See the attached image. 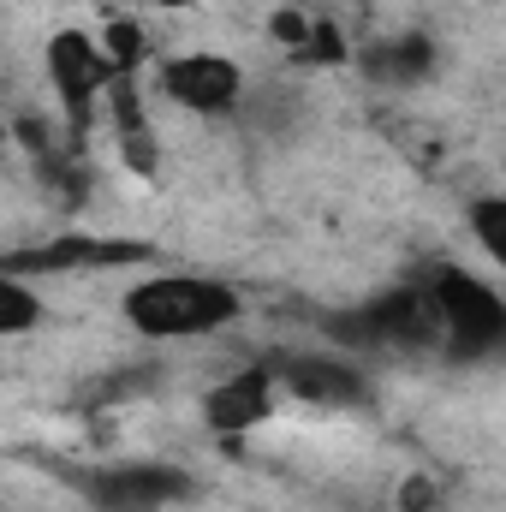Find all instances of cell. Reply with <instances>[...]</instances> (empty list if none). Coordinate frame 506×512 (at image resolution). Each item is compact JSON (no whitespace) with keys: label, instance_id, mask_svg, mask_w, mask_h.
Here are the masks:
<instances>
[{"label":"cell","instance_id":"1","mask_svg":"<svg viewBox=\"0 0 506 512\" xmlns=\"http://www.w3.org/2000/svg\"><path fill=\"white\" fill-rule=\"evenodd\" d=\"M120 310H126V328L143 340H203L233 328L245 316V298L209 274H149L120 298Z\"/></svg>","mask_w":506,"mask_h":512},{"label":"cell","instance_id":"2","mask_svg":"<svg viewBox=\"0 0 506 512\" xmlns=\"http://www.w3.org/2000/svg\"><path fill=\"white\" fill-rule=\"evenodd\" d=\"M423 292H429L435 328H447L453 358H489V352H501L506 298L483 280V274H471V268H459V262H441Z\"/></svg>","mask_w":506,"mask_h":512},{"label":"cell","instance_id":"3","mask_svg":"<svg viewBox=\"0 0 506 512\" xmlns=\"http://www.w3.org/2000/svg\"><path fill=\"white\" fill-rule=\"evenodd\" d=\"M322 334L340 340L346 352H387V346H423L435 334V310L423 286H393L364 304H346L334 316H322Z\"/></svg>","mask_w":506,"mask_h":512},{"label":"cell","instance_id":"4","mask_svg":"<svg viewBox=\"0 0 506 512\" xmlns=\"http://www.w3.org/2000/svg\"><path fill=\"white\" fill-rule=\"evenodd\" d=\"M78 489L96 512H167L197 495V477L161 459H120V465L78 471Z\"/></svg>","mask_w":506,"mask_h":512},{"label":"cell","instance_id":"5","mask_svg":"<svg viewBox=\"0 0 506 512\" xmlns=\"http://www.w3.org/2000/svg\"><path fill=\"white\" fill-rule=\"evenodd\" d=\"M161 96L179 102L185 114H233L239 96H245V66L233 54H215V48H191V54H173L161 60L155 72Z\"/></svg>","mask_w":506,"mask_h":512},{"label":"cell","instance_id":"6","mask_svg":"<svg viewBox=\"0 0 506 512\" xmlns=\"http://www.w3.org/2000/svg\"><path fill=\"white\" fill-rule=\"evenodd\" d=\"M42 66H48V84H54V96H60V108H66V120H72V126H84V120H90L96 90H108V84L120 78V72H114V60L102 54V42H96V36H84L78 24H66V30H54V36H48Z\"/></svg>","mask_w":506,"mask_h":512},{"label":"cell","instance_id":"7","mask_svg":"<svg viewBox=\"0 0 506 512\" xmlns=\"http://www.w3.org/2000/svg\"><path fill=\"white\" fill-rule=\"evenodd\" d=\"M268 364H274V387H286L292 399H310V405H364L370 399L364 370H352L346 358L286 352V358H268Z\"/></svg>","mask_w":506,"mask_h":512},{"label":"cell","instance_id":"8","mask_svg":"<svg viewBox=\"0 0 506 512\" xmlns=\"http://www.w3.org/2000/svg\"><path fill=\"white\" fill-rule=\"evenodd\" d=\"M268 411H274V364L268 358L233 370L227 382L203 393V423L215 435H251L256 423H268Z\"/></svg>","mask_w":506,"mask_h":512},{"label":"cell","instance_id":"9","mask_svg":"<svg viewBox=\"0 0 506 512\" xmlns=\"http://www.w3.org/2000/svg\"><path fill=\"white\" fill-rule=\"evenodd\" d=\"M143 245H120V239H54V245H36V251H12L0 256L6 274H60V268H96V262H137Z\"/></svg>","mask_w":506,"mask_h":512},{"label":"cell","instance_id":"10","mask_svg":"<svg viewBox=\"0 0 506 512\" xmlns=\"http://www.w3.org/2000/svg\"><path fill=\"white\" fill-rule=\"evenodd\" d=\"M364 72L381 78V84H423L435 72V42L423 30H405V36H393V42L364 54Z\"/></svg>","mask_w":506,"mask_h":512},{"label":"cell","instance_id":"11","mask_svg":"<svg viewBox=\"0 0 506 512\" xmlns=\"http://www.w3.org/2000/svg\"><path fill=\"white\" fill-rule=\"evenodd\" d=\"M30 328H42V298H36L30 280H18V274L0 268V340H18Z\"/></svg>","mask_w":506,"mask_h":512},{"label":"cell","instance_id":"12","mask_svg":"<svg viewBox=\"0 0 506 512\" xmlns=\"http://www.w3.org/2000/svg\"><path fill=\"white\" fill-rule=\"evenodd\" d=\"M471 233H477V245L495 262H506V203L501 197H477L471 203Z\"/></svg>","mask_w":506,"mask_h":512},{"label":"cell","instance_id":"13","mask_svg":"<svg viewBox=\"0 0 506 512\" xmlns=\"http://www.w3.org/2000/svg\"><path fill=\"white\" fill-rule=\"evenodd\" d=\"M102 54L114 60V72H131V66H137L143 36H137V24H131V18H114V30H108V48H102Z\"/></svg>","mask_w":506,"mask_h":512},{"label":"cell","instance_id":"14","mask_svg":"<svg viewBox=\"0 0 506 512\" xmlns=\"http://www.w3.org/2000/svg\"><path fill=\"white\" fill-rule=\"evenodd\" d=\"M310 24H316V18H304V12H280V18H274V36H280L286 48H304Z\"/></svg>","mask_w":506,"mask_h":512},{"label":"cell","instance_id":"15","mask_svg":"<svg viewBox=\"0 0 506 512\" xmlns=\"http://www.w3.org/2000/svg\"><path fill=\"white\" fill-rule=\"evenodd\" d=\"M149 6H161V12H179V6H197V0H149Z\"/></svg>","mask_w":506,"mask_h":512}]
</instances>
